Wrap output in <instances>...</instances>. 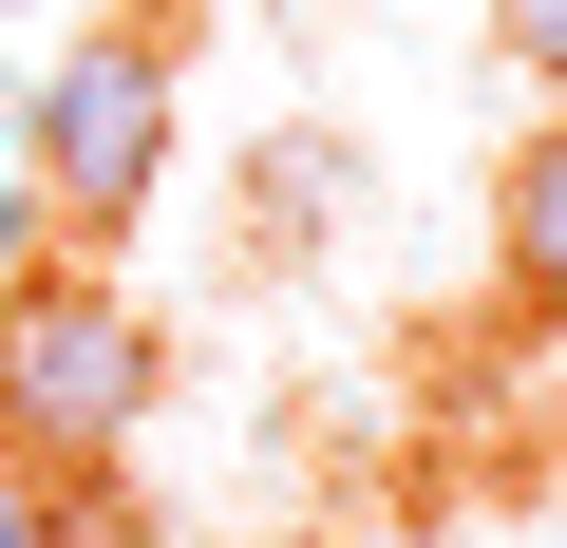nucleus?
Instances as JSON below:
<instances>
[{
  "label": "nucleus",
  "instance_id": "f257e3e1",
  "mask_svg": "<svg viewBox=\"0 0 567 548\" xmlns=\"http://www.w3.org/2000/svg\"><path fill=\"white\" fill-rule=\"evenodd\" d=\"M152 322L95 265H0V473H114L152 435Z\"/></svg>",
  "mask_w": 567,
  "mask_h": 548
},
{
  "label": "nucleus",
  "instance_id": "f03ea898",
  "mask_svg": "<svg viewBox=\"0 0 567 548\" xmlns=\"http://www.w3.org/2000/svg\"><path fill=\"white\" fill-rule=\"evenodd\" d=\"M20 152H39V208H58L76 246L152 227V189H171V20H95V39L39 76Z\"/></svg>",
  "mask_w": 567,
  "mask_h": 548
},
{
  "label": "nucleus",
  "instance_id": "7ed1b4c3",
  "mask_svg": "<svg viewBox=\"0 0 567 548\" xmlns=\"http://www.w3.org/2000/svg\"><path fill=\"white\" fill-rule=\"evenodd\" d=\"M492 303H511V322H567V95H548V133L492 170Z\"/></svg>",
  "mask_w": 567,
  "mask_h": 548
},
{
  "label": "nucleus",
  "instance_id": "20e7f679",
  "mask_svg": "<svg viewBox=\"0 0 567 548\" xmlns=\"http://www.w3.org/2000/svg\"><path fill=\"white\" fill-rule=\"evenodd\" d=\"M492 20H511V76H529V95H567V0H492Z\"/></svg>",
  "mask_w": 567,
  "mask_h": 548
}]
</instances>
